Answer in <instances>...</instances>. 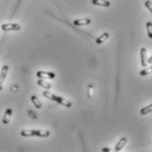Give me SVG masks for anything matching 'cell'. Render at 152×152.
Masks as SVG:
<instances>
[{"label":"cell","mask_w":152,"mask_h":152,"mask_svg":"<svg viewBox=\"0 0 152 152\" xmlns=\"http://www.w3.org/2000/svg\"><path fill=\"white\" fill-rule=\"evenodd\" d=\"M36 76L41 79H54L56 77V74L51 71H42L40 70L36 73Z\"/></svg>","instance_id":"obj_3"},{"label":"cell","mask_w":152,"mask_h":152,"mask_svg":"<svg viewBox=\"0 0 152 152\" xmlns=\"http://www.w3.org/2000/svg\"><path fill=\"white\" fill-rule=\"evenodd\" d=\"M102 151H110V150L108 148H104V149H102Z\"/></svg>","instance_id":"obj_20"},{"label":"cell","mask_w":152,"mask_h":152,"mask_svg":"<svg viewBox=\"0 0 152 152\" xmlns=\"http://www.w3.org/2000/svg\"><path fill=\"white\" fill-rule=\"evenodd\" d=\"M1 29L3 31H20L21 29V26L17 23L4 24L1 26Z\"/></svg>","instance_id":"obj_2"},{"label":"cell","mask_w":152,"mask_h":152,"mask_svg":"<svg viewBox=\"0 0 152 152\" xmlns=\"http://www.w3.org/2000/svg\"><path fill=\"white\" fill-rule=\"evenodd\" d=\"M109 38V34L108 33H104V34H102L100 36H99L98 38H97V40H96V43L97 44H102L104 43L107 39Z\"/></svg>","instance_id":"obj_11"},{"label":"cell","mask_w":152,"mask_h":152,"mask_svg":"<svg viewBox=\"0 0 152 152\" xmlns=\"http://www.w3.org/2000/svg\"><path fill=\"white\" fill-rule=\"evenodd\" d=\"M92 89H93V87L92 86H89L88 87V96H89V98H91L92 97Z\"/></svg>","instance_id":"obj_18"},{"label":"cell","mask_w":152,"mask_h":152,"mask_svg":"<svg viewBox=\"0 0 152 152\" xmlns=\"http://www.w3.org/2000/svg\"><path fill=\"white\" fill-rule=\"evenodd\" d=\"M12 111L11 108H7L4 114V117H3V123L4 124H8L11 121V117H12Z\"/></svg>","instance_id":"obj_6"},{"label":"cell","mask_w":152,"mask_h":152,"mask_svg":"<svg viewBox=\"0 0 152 152\" xmlns=\"http://www.w3.org/2000/svg\"><path fill=\"white\" fill-rule=\"evenodd\" d=\"M144 5H145V7L151 12L152 13V2L151 1H150V0H147V1H145V3H144Z\"/></svg>","instance_id":"obj_17"},{"label":"cell","mask_w":152,"mask_h":152,"mask_svg":"<svg viewBox=\"0 0 152 152\" xmlns=\"http://www.w3.org/2000/svg\"><path fill=\"white\" fill-rule=\"evenodd\" d=\"M37 85L40 86L41 87H42V88H44V89H46V90L51 89V85L49 83H48L47 81H45L44 79H39L37 81Z\"/></svg>","instance_id":"obj_13"},{"label":"cell","mask_w":152,"mask_h":152,"mask_svg":"<svg viewBox=\"0 0 152 152\" xmlns=\"http://www.w3.org/2000/svg\"><path fill=\"white\" fill-rule=\"evenodd\" d=\"M151 112H152V103L151 104H150L149 106H147V107H145L142 108L141 109V111H140L141 114H142V115H146V114H148V113H151Z\"/></svg>","instance_id":"obj_14"},{"label":"cell","mask_w":152,"mask_h":152,"mask_svg":"<svg viewBox=\"0 0 152 152\" xmlns=\"http://www.w3.org/2000/svg\"><path fill=\"white\" fill-rule=\"evenodd\" d=\"M127 143V138L125 137H122L119 140V142H117V144L115 145V148H114V151H120L121 149H123V147L126 145Z\"/></svg>","instance_id":"obj_7"},{"label":"cell","mask_w":152,"mask_h":152,"mask_svg":"<svg viewBox=\"0 0 152 152\" xmlns=\"http://www.w3.org/2000/svg\"><path fill=\"white\" fill-rule=\"evenodd\" d=\"M74 25L75 26H87L91 24V20L88 18H85V19H80V20H75L74 21Z\"/></svg>","instance_id":"obj_10"},{"label":"cell","mask_w":152,"mask_h":152,"mask_svg":"<svg viewBox=\"0 0 152 152\" xmlns=\"http://www.w3.org/2000/svg\"><path fill=\"white\" fill-rule=\"evenodd\" d=\"M23 137H32V136H36V129H25L20 132Z\"/></svg>","instance_id":"obj_9"},{"label":"cell","mask_w":152,"mask_h":152,"mask_svg":"<svg viewBox=\"0 0 152 152\" xmlns=\"http://www.w3.org/2000/svg\"><path fill=\"white\" fill-rule=\"evenodd\" d=\"M8 71H9V68L7 65L3 66L2 69H1V72H0V85L2 86L3 83L4 82L6 77H7V74H8Z\"/></svg>","instance_id":"obj_5"},{"label":"cell","mask_w":152,"mask_h":152,"mask_svg":"<svg viewBox=\"0 0 152 152\" xmlns=\"http://www.w3.org/2000/svg\"><path fill=\"white\" fill-rule=\"evenodd\" d=\"M31 101L33 102V104H34V106L36 107L37 109H41L42 108V103H41V101H40V99H38V97L37 96H32L31 97Z\"/></svg>","instance_id":"obj_12"},{"label":"cell","mask_w":152,"mask_h":152,"mask_svg":"<svg viewBox=\"0 0 152 152\" xmlns=\"http://www.w3.org/2000/svg\"><path fill=\"white\" fill-rule=\"evenodd\" d=\"M2 89H3V87H2V86L0 85V91H2Z\"/></svg>","instance_id":"obj_21"},{"label":"cell","mask_w":152,"mask_h":152,"mask_svg":"<svg viewBox=\"0 0 152 152\" xmlns=\"http://www.w3.org/2000/svg\"><path fill=\"white\" fill-rule=\"evenodd\" d=\"M148 64H152V56L148 59Z\"/></svg>","instance_id":"obj_19"},{"label":"cell","mask_w":152,"mask_h":152,"mask_svg":"<svg viewBox=\"0 0 152 152\" xmlns=\"http://www.w3.org/2000/svg\"><path fill=\"white\" fill-rule=\"evenodd\" d=\"M151 73H152V66L149 67V68H145V69H143L142 70H141V71H140V75H141V76H142V77H144V76H148V75H150V74H151Z\"/></svg>","instance_id":"obj_15"},{"label":"cell","mask_w":152,"mask_h":152,"mask_svg":"<svg viewBox=\"0 0 152 152\" xmlns=\"http://www.w3.org/2000/svg\"><path fill=\"white\" fill-rule=\"evenodd\" d=\"M146 28H147V34L148 36L152 39V22L148 21L146 24Z\"/></svg>","instance_id":"obj_16"},{"label":"cell","mask_w":152,"mask_h":152,"mask_svg":"<svg viewBox=\"0 0 152 152\" xmlns=\"http://www.w3.org/2000/svg\"><path fill=\"white\" fill-rule=\"evenodd\" d=\"M91 3L95 5L103 6V7H109L111 5V3L108 0H92Z\"/></svg>","instance_id":"obj_8"},{"label":"cell","mask_w":152,"mask_h":152,"mask_svg":"<svg viewBox=\"0 0 152 152\" xmlns=\"http://www.w3.org/2000/svg\"><path fill=\"white\" fill-rule=\"evenodd\" d=\"M43 96L44 97H46L47 99H50V100H52V101H54V102H56V103H58V104H61L62 106H64V107H68V108L71 107V106H72L71 102L69 101L68 99H66L61 97V96H56V95L53 94V93L50 92V91H45L43 92Z\"/></svg>","instance_id":"obj_1"},{"label":"cell","mask_w":152,"mask_h":152,"mask_svg":"<svg viewBox=\"0 0 152 152\" xmlns=\"http://www.w3.org/2000/svg\"><path fill=\"white\" fill-rule=\"evenodd\" d=\"M140 56H141V65L142 67H146L148 64V58H147V49L145 48H141Z\"/></svg>","instance_id":"obj_4"}]
</instances>
